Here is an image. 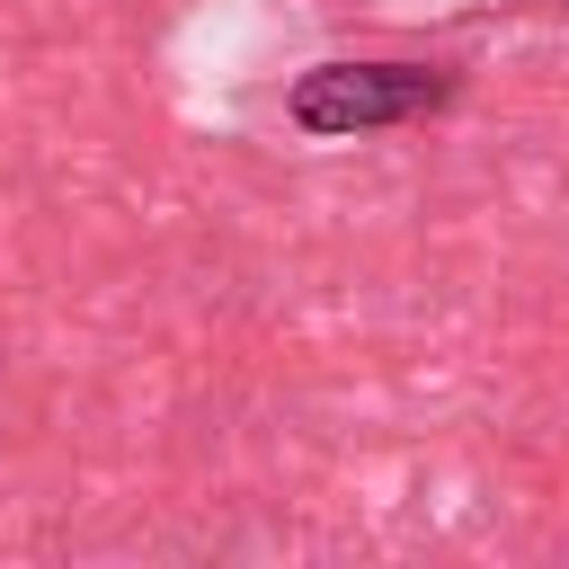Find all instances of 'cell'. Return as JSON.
<instances>
[{
    "mask_svg": "<svg viewBox=\"0 0 569 569\" xmlns=\"http://www.w3.org/2000/svg\"><path fill=\"white\" fill-rule=\"evenodd\" d=\"M462 98V71L453 62H311L293 89H284V116L311 133V142H356V133H391V124H427Z\"/></svg>",
    "mask_w": 569,
    "mask_h": 569,
    "instance_id": "6da1fadb",
    "label": "cell"
}]
</instances>
